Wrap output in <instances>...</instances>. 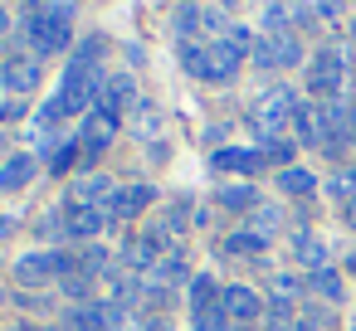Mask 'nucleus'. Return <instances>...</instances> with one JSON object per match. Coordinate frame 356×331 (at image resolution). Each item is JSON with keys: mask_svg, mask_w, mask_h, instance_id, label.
<instances>
[{"mask_svg": "<svg viewBox=\"0 0 356 331\" xmlns=\"http://www.w3.org/2000/svg\"><path fill=\"white\" fill-rule=\"evenodd\" d=\"M254 200H259V195H254L249 185H220V205H225V210H254Z\"/></svg>", "mask_w": 356, "mask_h": 331, "instance_id": "25", "label": "nucleus"}, {"mask_svg": "<svg viewBox=\"0 0 356 331\" xmlns=\"http://www.w3.org/2000/svg\"><path fill=\"white\" fill-rule=\"evenodd\" d=\"M103 54H108V40H103V35H88V40L79 44V59L98 64V69H103Z\"/></svg>", "mask_w": 356, "mask_h": 331, "instance_id": "28", "label": "nucleus"}, {"mask_svg": "<svg viewBox=\"0 0 356 331\" xmlns=\"http://www.w3.org/2000/svg\"><path fill=\"white\" fill-rule=\"evenodd\" d=\"M40 6H44V10H49L54 20H64V25L74 20V0H40Z\"/></svg>", "mask_w": 356, "mask_h": 331, "instance_id": "32", "label": "nucleus"}, {"mask_svg": "<svg viewBox=\"0 0 356 331\" xmlns=\"http://www.w3.org/2000/svg\"><path fill=\"white\" fill-rule=\"evenodd\" d=\"M132 117H137V122H132V127H137V137H156V132H161V117H156V108H152V103H137V112H132Z\"/></svg>", "mask_w": 356, "mask_h": 331, "instance_id": "27", "label": "nucleus"}, {"mask_svg": "<svg viewBox=\"0 0 356 331\" xmlns=\"http://www.w3.org/2000/svg\"><path fill=\"white\" fill-rule=\"evenodd\" d=\"M317 15L322 20H341V0H317Z\"/></svg>", "mask_w": 356, "mask_h": 331, "instance_id": "34", "label": "nucleus"}, {"mask_svg": "<svg viewBox=\"0 0 356 331\" xmlns=\"http://www.w3.org/2000/svg\"><path fill=\"white\" fill-rule=\"evenodd\" d=\"M191 278V268H186V253H166L152 273H147V282L152 287H176V282H186Z\"/></svg>", "mask_w": 356, "mask_h": 331, "instance_id": "17", "label": "nucleus"}, {"mask_svg": "<svg viewBox=\"0 0 356 331\" xmlns=\"http://www.w3.org/2000/svg\"><path fill=\"white\" fill-rule=\"evenodd\" d=\"M307 287L317 292V297H327V302H341V273L337 268H317V273H307Z\"/></svg>", "mask_w": 356, "mask_h": 331, "instance_id": "21", "label": "nucleus"}, {"mask_svg": "<svg viewBox=\"0 0 356 331\" xmlns=\"http://www.w3.org/2000/svg\"><path fill=\"white\" fill-rule=\"evenodd\" d=\"M10 234H15V219H10V214H0V244H6Z\"/></svg>", "mask_w": 356, "mask_h": 331, "instance_id": "35", "label": "nucleus"}, {"mask_svg": "<svg viewBox=\"0 0 356 331\" xmlns=\"http://www.w3.org/2000/svg\"><path fill=\"white\" fill-rule=\"evenodd\" d=\"M166 244H171L166 229H156V234H132L127 248H122V258H127L132 268H147V273H152V268L166 258Z\"/></svg>", "mask_w": 356, "mask_h": 331, "instance_id": "11", "label": "nucleus"}, {"mask_svg": "<svg viewBox=\"0 0 356 331\" xmlns=\"http://www.w3.org/2000/svg\"><path fill=\"white\" fill-rule=\"evenodd\" d=\"M195 331H229V316H225V307H215V312L195 316Z\"/></svg>", "mask_w": 356, "mask_h": 331, "instance_id": "30", "label": "nucleus"}, {"mask_svg": "<svg viewBox=\"0 0 356 331\" xmlns=\"http://www.w3.org/2000/svg\"><path fill=\"white\" fill-rule=\"evenodd\" d=\"M220 287H215V278H191V316H205V312H215L220 307Z\"/></svg>", "mask_w": 356, "mask_h": 331, "instance_id": "20", "label": "nucleus"}, {"mask_svg": "<svg viewBox=\"0 0 356 331\" xmlns=\"http://www.w3.org/2000/svg\"><path fill=\"white\" fill-rule=\"evenodd\" d=\"M93 108L122 122V112H137V83H132L127 74H113V78H103V88H98Z\"/></svg>", "mask_w": 356, "mask_h": 331, "instance_id": "6", "label": "nucleus"}, {"mask_svg": "<svg viewBox=\"0 0 356 331\" xmlns=\"http://www.w3.org/2000/svg\"><path fill=\"white\" fill-rule=\"evenodd\" d=\"M346 268H351V273H356V253H351V258H346Z\"/></svg>", "mask_w": 356, "mask_h": 331, "instance_id": "39", "label": "nucleus"}, {"mask_svg": "<svg viewBox=\"0 0 356 331\" xmlns=\"http://www.w3.org/2000/svg\"><path fill=\"white\" fill-rule=\"evenodd\" d=\"M293 132H298L307 146H322V132H317V112H312V103H302V108H298V117H293Z\"/></svg>", "mask_w": 356, "mask_h": 331, "instance_id": "23", "label": "nucleus"}, {"mask_svg": "<svg viewBox=\"0 0 356 331\" xmlns=\"http://www.w3.org/2000/svg\"><path fill=\"white\" fill-rule=\"evenodd\" d=\"M298 59H302L298 35H264V40H254V64L259 69H293Z\"/></svg>", "mask_w": 356, "mask_h": 331, "instance_id": "5", "label": "nucleus"}, {"mask_svg": "<svg viewBox=\"0 0 356 331\" xmlns=\"http://www.w3.org/2000/svg\"><path fill=\"white\" fill-rule=\"evenodd\" d=\"M79 273V258L74 253H25L20 263H15V278L25 282V292L30 287H44V282H54V278H74Z\"/></svg>", "mask_w": 356, "mask_h": 331, "instance_id": "4", "label": "nucleus"}, {"mask_svg": "<svg viewBox=\"0 0 356 331\" xmlns=\"http://www.w3.org/2000/svg\"><path fill=\"white\" fill-rule=\"evenodd\" d=\"M0 83H6L10 93H35L40 88V59H30V54L0 59Z\"/></svg>", "mask_w": 356, "mask_h": 331, "instance_id": "12", "label": "nucleus"}, {"mask_svg": "<svg viewBox=\"0 0 356 331\" xmlns=\"http://www.w3.org/2000/svg\"><path fill=\"white\" fill-rule=\"evenodd\" d=\"M118 307H93V302H83V307H69L64 312V331H113L118 326Z\"/></svg>", "mask_w": 356, "mask_h": 331, "instance_id": "14", "label": "nucleus"}, {"mask_svg": "<svg viewBox=\"0 0 356 331\" xmlns=\"http://www.w3.org/2000/svg\"><path fill=\"white\" fill-rule=\"evenodd\" d=\"M239 64H244V49H239L234 40L205 44V83H229V78L239 74Z\"/></svg>", "mask_w": 356, "mask_h": 331, "instance_id": "7", "label": "nucleus"}, {"mask_svg": "<svg viewBox=\"0 0 356 331\" xmlns=\"http://www.w3.org/2000/svg\"><path fill=\"white\" fill-rule=\"evenodd\" d=\"M210 161H215V171H239V176H254V171H264V161H268V156H264V146H254V151H249V146H220Z\"/></svg>", "mask_w": 356, "mask_h": 331, "instance_id": "15", "label": "nucleus"}, {"mask_svg": "<svg viewBox=\"0 0 356 331\" xmlns=\"http://www.w3.org/2000/svg\"><path fill=\"white\" fill-rule=\"evenodd\" d=\"M293 292H298V278H288V273H278V278H273V297H278V302H288Z\"/></svg>", "mask_w": 356, "mask_h": 331, "instance_id": "33", "label": "nucleus"}, {"mask_svg": "<svg viewBox=\"0 0 356 331\" xmlns=\"http://www.w3.org/2000/svg\"><path fill=\"white\" fill-rule=\"evenodd\" d=\"M10 30V15H6V6H0V35H6Z\"/></svg>", "mask_w": 356, "mask_h": 331, "instance_id": "37", "label": "nucleus"}, {"mask_svg": "<svg viewBox=\"0 0 356 331\" xmlns=\"http://www.w3.org/2000/svg\"><path fill=\"white\" fill-rule=\"evenodd\" d=\"M298 108H302V103H298L293 88H268V93L254 103V112H249V117H254V132H259L264 142H273V137L298 117Z\"/></svg>", "mask_w": 356, "mask_h": 331, "instance_id": "1", "label": "nucleus"}, {"mask_svg": "<svg viewBox=\"0 0 356 331\" xmlns=\"http://www.w3.org/2000/svg\"><path fill=\"white\" fill-rule=\"evenodd\" d=\"M79 161H83V151H79V137H69L64 146H54V161H49V171H54V176H69Z\"/></svg>", "mask_w": 356, "mask_h": 331, "instance_id": "24", "label": "nucleus"}, {"mask_svg": "<svg viewBox=\"0 0 356 331\" xmlns=\"http://www.w3.org/2000/svg\"><path fill=\"white\" fill-rule=\"evenodd\" d=\"M293 258H298V263H307L312 273H317V268H327V239H317V234H307V229H302V234L293 239Z\"/></svg>", "mask_w": 356, "mask_h": 331, "instance_id": "19", "label": "nucleus"}, {"mask_svg": "<svg viewBox=\"0 0 356 331\" xmlns=\"http://www.w3.org/2000/svg\"><path fill=\"white\" fill-rule=\"evenodd\" d=\"M35 171H40V166H35L30 151H25V156H10L6 166H0V190H25V185L35 180Z\"/></svg>", "mask_w": 356, "mask_h": 331, "instance_id": "16", "label": "nucleus"}, {"mask_svg": "<svg viewBox=\"0 0 356 331\" xmlns=\"http://www.w3.org/2000/svg\"><path fill=\"white\" fill-rule=\"evenodd\" d=\"M220 6H239V0H220Z\"/></svg>", "mask_w": 356, "mask_h": 331, "instance_id": "41", "label": "nucleus"}, {"mask_svg": "<svg viewBox=\"0 0 356 331\" xmlns=\"http://www.w3.org/2000/svg\"><path fill=\"white\" fill-rule=\"evenodd\" d=\"M113 132H118V117H108V112H88V122L79 127V151H83V161H98L103 151H108V142H113Z\"/></svg>", "mask_w": 356, "mask_h": 331, "instance_id": "9", "label": "nucleus"}, {"mask_svg": "<svg viewBox=\"0 0 356 331\" xmlns=\"http://www.w3.org/2000/svg\"><path fill=\"white\" fill-rule=\"evenodd\" d=\"M220 307H225V316H229L239 331H249V321L264 316V302H259V292H249V287H225Z\"/></svg>", "mask_w": 356, "mask_h": 331, "instance_id": "13", "label": "nucleus"}, {"mask_svg": "<svg viewBox=\"0 0 356 331\" xmlns=\"http://www.w3.org/2000/svg\"><path fill=\"white\" fill-rule=\"evenodd\" d=\"M351 137H356V103H351Z\"/></svg>", "mask_w": 356, "mask_h": 331, "instance_id": "38", "label": "nucleus"}, {"mask_svg": "<svg viewBox=\"0 0 356 331\" xmlns=\"http://www.w3.org/2000/svg\"><path fill=\"white\" fill-rule=\"evenodd\" d=\"M351 331H356V326H351Z\"/></svg>", "mask_w": 356, "mask_h": 331, "instance_id": "42", "label": "nucleus"}, {"mask_svg": "<svg viewBox=\"0 0 356 331\" xmlns=\"http://www.w3.org/2000/svg\"><path fill=\"white\" fill-rule=\"evenodd\" d=\"M278 224H283V214H278V210H254V234H259V239H268Z\"/></svg>", "mask_w": 356, "mask_h": 331, "instance_id": "29", "label": "nucleus"}, {"mask_svg": "<svg viewBox=\"0 0 356 331\" xmlns=\"http://www.w3.org/2000/svg\"><path fill=\"white\" fill-rule=\"evenodd\" d=\"M220 248H225V253H239V258H254V253H264V248H268V239H259L254 229H244V234H229Z\"/></svg>", "mask_w": 356, "mask_h": 331, "instance_id": "22", "label": "nucleus"}, {"mask_svg": "<svg viewBox=\"0 0 356 331\" xmlns=\"http://www.w3.org/2000/svg\"><path fill=\"white\" fill-rule=\"evenodd\" d=\"M307 88H312L322 103L341 98V88H346V54H341L337 44H322V49L312 54V64H307Z\"/></svg>", "mask_w": 356, "mask_h": 331, "instance_id": "2", "label": "nucleus"}, {"mask_svg": "<svg viewBox=\"0 0 356 331\" xmlns=\"http://www.w3.org/2000/svg\"><path fill=\"white\" fill-rule=\"evenodd\" d=\"M327 195H332V200H351V195H356V166L337 171V176L327 180Z\"/></svg>", "mask_w": 356, "mask_h": 331, "instance_id": "26", "label": "nucleus"}, {"mask_svg": "<svg viewBox=\"0 0 356 331\" xmlns=\"http://www.w3.org/2000/svg\"><path fill=\"white\" fill-rule=\"evenodd\" d=\"M351 44H356V20H351Z\"/></svg>", "mask_w": 356, "mask_h": 331, "instance_id": "40", "label": "nucleus"}, {"mask_svg": "<svg viewBox=\"0 0 356 331\" xmlns=\"http://www.w3.org/2000/svg\"><path fill=\"white\" fill-rule=\"evenodd\" d=\"M264 156H268V161H288V156H293V142L273 137V142H264Z\"/></svg>", "mask_w": 356, "mask_h": 331, "instance_id": "31", "label": "nucleus"}, {"mask_svg": "<svg viewBox=\"0 0 356 331\" xmlns=\"http://www.w3.org/2000/svg\"><path fill=\"white\" fill-rule=\"evenodd\" d=\"M20 35H25V44L35 49V59H40V54H59V49L69 44V25H64V20H54V15L40 6V0H30V10H25V30H20Z\"/></svg>", "mask_w": 356, "mask_h": 331, "instance_id": "3", "label": "nucleus"}, {"mask_svg": "<svg viewBox=\"0 0 356 331\" xmlns=\"http://www.w3.org/2000/svg\"><path fill=\"white\" fill-rule=\"evenodd\" d=\"M10 161V142H6V132H0V166Z\"/></svg>", "mask_w": 356, "mask_h": 331, "instance_id": "36", "label": "nucleus"}, {"mask_svg": "<svg viewBox=\"0 0 356 331\" xmlns=\"http://www.w3.org/2000/svg\"><path fill=\"white\" fill-rule=\"evenodd\" d=\"M152 200H156L152 185H122V190H113L103 200V210H108V219H137V214H147Z\"/></svg>", "mask_w": 356, "mask_h": 331, "instance_id": "10", "label": "nucleus"}, {"mask_svg": "<svg viewBox=\"0 0 356 331\" xmlns=\"http://www.w3.org/2000/svg\"><path fill=\"white\" fill-rule=\"evenodd\" d=\"M278 190L293 195V200H307V195L317 190V176L302 171V166H283V171H278Z\"/></svg>", "mask_w": 356, "mask_h": 331, "instance_id": "18", "label": "nucleus"}, {"mask_svg": "<svg viewBox=\"0 0 356 331\" xmlns=\"http://www.w3.org/2000/svg\"><path fill=\"white\" fill-rule=\"evenodd\" d=\"M108 224H113V219H108L103 205H88V200L64 205V234H69V239H93V234L108 229Z\"/></svg>", "mask_w": 356, "mask_h": 331, "instance_id": "8", "label": "nucleus"}]
</instances>
